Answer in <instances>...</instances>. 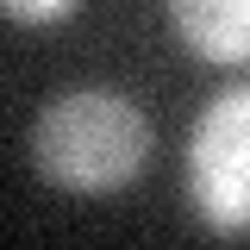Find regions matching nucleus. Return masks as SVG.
Wrapping results in <instances>:
<instances>
[{
	"label": "nucleus",
	"instance_id": "obj_4",
	"mask_svg": "<svg viewBox=\"0 0 250 250\" xmlns=\"http://www.w3.org/2000/svg\"><path fill=\"white\" fill-rule=\"evenodd\" d=\"M75 6L82 0H0V19H13V25H57Z\"/></svg>",
	"mask_w": 250,
	"mask_h": 250
},
{
	"label": "nucleus",
	"instance_id": "obj_1",
	"mask_svg": "<svg viewBox=\"0 0 250 250\" xmlns=\"http://www.w3.org/2000/svg\"><path fill=\"white\" fill-rule=\"evenodd\" d=\"M150 163V119L119 88H62L31 125V169L62 194H113Z\"/></svg>",
	"mask_w": 250,
	"mask_h": 250
},
{
	"label": "nucleus",
	"instance_id": "obj_3",
	"mask_svg": "<svg viewBox=\"0 0 250 250\" xmlns=\"http://www.w3.org/2000/svg\"><path fill=\"white\" fill-rule=\"evenodd\" d=\"M169 31L200 62H250V0H169Z\"/></svg>",
	"mask_w": 250,
	"mask_h": 250
},
{
	"label": "nucleus",
	"instance_id": "obj_2",
	"mask_svg": "<svg viewBox=\"0 0 250 250\" xmlns=\"http://www.w3.org/2000/svg\"><path fill=\"white\" fill-rule=\"evenodd\" d=\"M188 200L207 231L250 238V82L200 106L188 131Z\"/></svg>",
	"mask_w": 250,
	"mask_h": 250
}]
</instances>
